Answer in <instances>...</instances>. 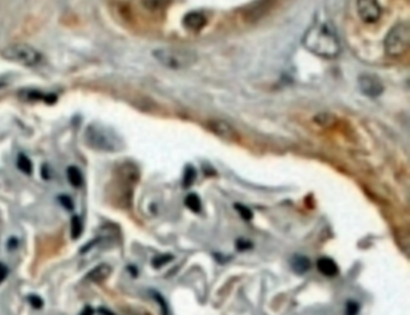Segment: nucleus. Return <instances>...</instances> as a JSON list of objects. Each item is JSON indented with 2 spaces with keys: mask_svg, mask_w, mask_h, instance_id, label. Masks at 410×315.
I'll return each instance as SVG.
<instances>
[{
  "mask_svg": "<svg viewBox=\"0 0 410 315\" xmlns=\"http://www.w3.org/2000/svg\"><path fill=\"white\" fill-rule=\"evenodd\" d=\"M235 208L237 209V212L239 216H241V218L245 220V222H250V220L253 219V212H251V209L248 208L247 206H243V204H241V203H236Z\"/></svg>",
  "mask_w": 410,
  "mask_h": 315,
  "instance_id": "aec40b11",
  "label": "nucleus"
},
{
  "mask_svg": "<svg viewBox=\"0 0 410 315\" xmlns=\"http://www.w3.org/2000/svg\"><path fill=\"white\" fill-rule=\"evenodd\" d=\"M9 275V269L5 266L4 264L0 262V284L6 279V277Z\"/></svg>",
  "mask_w": 410,
  "mask_h": 315,
  "instance_id": "a878e982",
  "label": "nucleus"
},
{
  "mask_svg": "<svg viewBox=\"0 0 410 315\" xmlns=\"http://www.w3.org/2000/svg\"><path fill=\"white\" fill-rule=\"evenodd\" d=\"M302 43L309 52L325 59L336 58L340 53L338 37L326 23H318L308 28Z\"/></svg>",
  "mask_w": 410,
  "mask_h": 315,
  "instance_id": "f257e3e1",
  "label": "nucleus"
},
{
  "mask_svg": "<svg viewBox=\"0 0 410 315\" xmlns=\"http://www.w3.org/2000/svg\"><path fill=\"white\" fill-rule=\"evenodd\" d=\"M86 141L91 148L102 152H116L119 141L112 131L100 124H91L86 130Z\"/></svg>",
  "mask_w": 410,
  "mask_h": 315,
  "instance_id": "20e7f679",
  "label": "nucleus"
},
{
  "mask_svg": "<svg viewBox=\"0 0 410 315\" xmlns=\"http://www.w3.org/2000/svg\"><path fill=\"white\" fill-rule=\"evenodd\" d=\"M273 0H259L254 5H250L245 10L244 17L248 22H255L264 17L265 14H267L269 9L272 8Z\"/></svg>",
  "mask_w": 410,
  "mask_h": 315,
  "instance_id": "1a4fd4ad",
  "label": "nucleus"
},
{
  "mask_svg": "<svg viewBox=\"0 0 410 315\" xmlns=\"http://www.w3.org/2000/svg\"><path fill=\"white\" fill-rule=\"evenodd\" d=\"M82 229H83V226H82V222L81 219L78 218L77 216L72 217L71 218V236L72 238L76 239L81 236L82 234Z\"/></svg>",
  "mask_w": 410,
  "mask_h": 315,
  "instance_id": "6ab92c4d",
  "label": "nucleus"
},
{
  "mask_svg": "<svg viewBox=\"0 0 410 315\" xmlns=\"http://www.w3.org/2000/svg\"><path fill=\"white\" fill-rule=\"evenodd\" d=\"M59 201H61V203L63 206L65 207L68 211H72L74 209V203H72L71 198L69 196H61L59 197Z\"/></svg>",
  "mask_w": 410,
  "mask_h": 315,
  "instance_id": "393cba45",
  "label": "nucleus"
},
{
  "mask_svg": "<svg viewBox=\"0 0 410 315\" xmlns=\"http://www.w3.org/2000/svg\"><path fill=\"white\" fill-rule=\"evenodd\" d=\"M2 57L6 61L17 63L23 66H37L43 61L41 53L27 43H12L2 51Z\"/></svg>",
  "mask_w": 410,
  "mask_h": 315,
  "instance_id": "7ed1b4c3",
  "label": "nucleus"
},
{
  "mask_svg": "<svg viewBox=\"0 0 410 315\" xmlns=\"http://www.w3.org/2000/svg\"><path fill=\"white\" fill-rule=\"evenodd\" d=\"M206 17L202 14H200V12H190V14L185 15L184 18H183V26L191 31L201 30L206 26Z\"/></svg>",
  "mask_w": 410,
  "mask_h": 315,
  "instance_id": "9d476101",
  "label": "nucleus"
},
{
  "mask_svg": "<svg viewBox=\"0 0 410 315\" xmlns=\"http://www.w3.org/2000/svg\"><path fill=\"white\" fill-rule=\"evenodd\" d=\"M17 166L18 169L21 170L22 172H24L26 175H30L33 172V165H31V162L29 160V158L24 154H20L17 160Z\"/></svg>",
  "mask_w": 410,
  "mask_h": 315,
  "instance_id": "f3484780",
  "label": "nucleus"
},
{
  "mask_svg": "<svg viewBox=\"0 0 410 315\" xmlns=\"http://www.w3.org/2000/svg\"><path fill=\"white\" fill-rule=\"evenodd\" d=\"M185 206L194 213H198L201 211V200L196 194H189L185 197Z\"/></svg>",
  "mask_w": 410,
  "mask_h": 315,
  "instance_id": "dca6fc26",
  "label": "nucleus"
},
{
  "mask_svg": "<svg viewBox=\"0 0 410 315\" xmlns=\"http://www.w3.org/2000/svg\"><path fill=\"white\" fill-rule=\"evenodd\" d=\"M195 178H196V171H195V169L192 168V166H188V168L185 169L184 177H183V187L184 188L190 187V185L194 183Z\"/></svg>",
  "mask_w": 410,
  "mask_h": 315,
  "instance_id": "a211bd4d",
  "label": "nucleus"
},
{
  "mask_svg": "<svg viewBox=\"0 0 410 315\" xmlns=\"http://www.w3.org/2000/svg\"><path fill=\"white\" fill-rule=\"evenodd\" d=\"M66 173H68V179L72 187L75 188L81 187L82 183H83V177H82V173L80 170L75 168V166H70V168L68 169V171H66Z\"/></svg>",
  "mask_w": 410,
  "mask_h": 315,
  "instance_id": "4468645a",
  "label": "nucleus"
},
{
  "mask_svg": "<svg viewBox=\"0 0 410 315\" xmlns=\"http://www.w3.org/2000/svg\"><path fill=\"white\" fill-rule=\"evenodd\" d=\"M153 57L160 64L173 70H182L191 66L196 62V56L188 49L163 47L153 51Z\"/></svg>",
  "mask_w": 410,
  "mask_h": 315,
  "instance_id": "f03ea898",
  "label": "nucleus"
},
{
  "mask_svg": "<svg viewBox=\"0 0 410 315\" xmlns=\"http://www.w3.org/2000/svg\"><path fill=\"white\" fill-rule=\"evenodd\" d=\"M360 310V305L358 303H356L354 301H349L346 303V315H357Z\"/></svg>",
  "mask_w": 410,
  "mask_h": 315,
  "instance_id": "4be33fe9",
  "label": "nucleus"
},
{
  "mask_svg": "<svg viewBox=\"0 0 410 315\" xmlns=\"http://www.w3.org/2000/svg\"><path fill=\"white\" fill-rule=\"evenodd\" d=\"M357 14L365 23H375L381 16L380 4L378 0H357Z\"/></svg>",
  "mask_w": 410,
  "mask_h": 315,
  "instance_id": "423d86ee",
  "label": "nucleus"
},
{
  "mask_svg": "<svg viewBox=\"0 0 410 315\" xmlns=\"http://www.w3.org/2000/svg\"><path fill=\"white\" fill-rule=\"evenodd\" d=\"M385 52L391 57H399L409 49L410 28L406 24H398L393 27L387 34L384 42Z\"/></svg>",
  "mask_w": 410,
  "mask_h": 315,
  "instance_id": "39448f33",
  "label": "nucleus"
},
{
  "mask_svg": "<svg viewBox=\"0 0 410 315\" xmlns=\"http://www.w3.org/2000/svg\"><path fill=\"white\" fill-rule=\"evenodd\" d=\"M317 269L319 270V272L321 273V275L330 277V278L336 277L339 273V269H338V266H337V264L334 262L332 259H330V257H326V256L320 257V259L318 260Z\"/></svg>",
  "mask_w": 410,
  "mask_h": 315,
  "instance_id": "9b49d317",
  "label": "nucleus"
},
{
  "mask_svg": "<svg viewBox=\"0 0 410 315\" xmlns=\"http://www.w3.org/2000/svg\"><path fill=\"white\" fill-rule=\"evenodd\" d=\"M173 256L170 254H164V255H160V256H157L153 259V267H156V269H160V267L165 266L166 264H169L170 261H172Z\"/></svg>",
  "mask_w": 410,
  "mask_h": 315,
  "instance_id": "412c9836",
  "label": "nucleus"
},
{
  "mask_svg": "<svg viewBox=\"0 0 410 315\" xmlns=\"http://www.w3.org/2000/svg\"><path fill=\"white\" fill-rule=\"evenodd\" d=\"M358 87L365 95L370 97H377L384 92L381 81L373 75H361L358 77Z\"/></svg>",
  "mask_w": 410,
  "mask_h": 315,
  "instance_id": "0eeeda50",
  "label": "nucleus"
},
{
  "mask_svg": "<svg viewBox=\"0 0 410 315\" xmlns=\"http://www.w3.org/2000/svg\"><path fill=\"white\" fill-rule=\"evenodd\" d=\"M171 0H142V4L149 11H159L166 8Z\"/></svg>",
  "mask_w": 410,
  "mask_h": 315,
  "instance_id": "2eb2a0df",
  "label": "nucleus"
},
{
  "mask_svg": "<svg viewBox=\"0 0 410 315\" xmlns=\"http://www.w3.org/2000/svg\"><path fill=\"white\" fill-rule=\"evenodd\" d=\"M110 275H111V267H110L109 265L102 264L96 266L95 269L91 270L89 275L87 276V278L91 280V282H102V280H105Z\"/></svg>",
  "mask_w": 410,
  "mask_h": 315,
  "instance_id": "ddd939ff",
  "label": "nucleus"
},
{
  "mask_svg": "<svg viewBox=\"0 0 410 315\" xmlns=\"http://www.w3.org/2000/svg\"><path fill=\"white\" fill-rule=\"evenodd\" d=\"M312 262L307 256L303 255H296L294 259L291 260V269L297 275H304L311 270Z\"/></svg>",
  "mask_w": 410,
  "mask_h": 315,
  "instance_id": "f8f14e48",
  "label": "nucleus"
},
{
  "mask_svg": "<svg viewBox=\"0 0 410 315\" xmlns=\"http://www.w3.org/2000/svg\"><path fill=\"white\" fill-rule=\"evenodd\" d=\"M207 125L208 128H210V130L220 138H224V140L226 141L237 140L238 137L237 132H236L235 129L225 121H218V119H217V121H210Z\"/></svg>",
  "mask_w": 410,
  "mask_h": 315,
  "instance_id": "6e6552de",
  "label": "nucleus"
},
{
  "mask_svg": "<svg viewBox=\"0 0 410 315\" xmlns=\"http://www.w3.org/2000/svg\"><path fill=\"white\" fill-rule=\"evenodd\" d=\"M29 303L33 305V308H35V309H40L41 307L43 305V302L41 300V297L36 295H31L29 296Z\"/></svg>",
  "mask_w": 410,
  "mask_h": 315,
  "instance_id": "5701e85b",
  "label": "nucleus"
},
{
  "mask_svg": "<svg viewBox=\"0 0 410 315\" xmlns=\"http://www.w3.org/2000/svg\"><path fill=\"white\" fill-rule=\"evenodd\" d=\"M81 315H94V310H93V308H91V307H89V305H88V307H86V308H84L83 310H82Z\"/></svg>",
  "mask_w": 410,
  "mask_h": 315,
  "instance_id": "bb28decb",
  "label": "nucleus"
},
{
  "mask_svg": "<svg viewBox=\"0 0 410 315\" xmlns=\"http://www.w3.org/2000/svg\"><path fill=\"white\" fill-rule=\"evenodd\" d=\"M236 247H237L241 251H243V250L250 249V248L253 247V244H251L250 242L244 241V239H238V241L236 242Z\"/></svg>",
  "mask_w": 410,
  "mask_h": 315,
  "instance_id": "b1692460",
  "label": "nucleus"
}]
</instances>
